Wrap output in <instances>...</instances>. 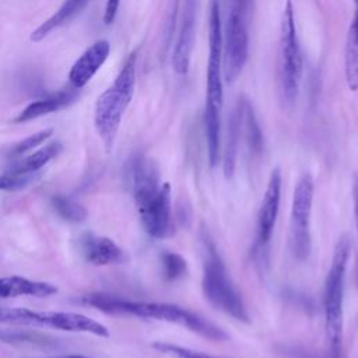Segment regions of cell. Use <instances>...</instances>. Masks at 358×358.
<instances>
[{"mask_svg": "<svg viewBox=\"0 0 358 358\" xmlns=\"http://www.w3.org/2000/svg\"><path fill=\"white\" fill-rule=\"evenodd\" d=\"M32 180V175H13L4 172L0 175V190H20Z\"/></svg>", "mask_w": 358, "mask_h": 358, "instance_id": "obj_25", "label": "cell"}, {"mask_svg": "<svg viewBox=\"0 0 358 358\" xmlns=\"http://www.w3.org/2000/svg\"><path fill=\"white\" fill-rule=\"evenodd\" d=\"M80 248L84 259L94 266L120 264L126 260L123 249L108 236L87 232L80 238Z\"/></svg>", "mask_w": 358, "mask_h": 358, "instance_id": "obj_14", "label": "cell"}, {"mask_svg": "<svg viewBox=\"0 0 358 358\" xmlns=\"http://www.w3.org/2000/svg\"><path fill=\"white\" fill-rule=\"evenodd\" d=\"M302 77V52L295 28L294 8L291 0L285 1L280 21L278 48V88L285 103L296 99Z\"/></svg>", "mask_w": 358, "mask_h": 358, "instance_id": "obj_7", "label": "cell"}, {"mask_svg": "<svg viewBox=\"0 0 358 358\" xmlns=\"http://www.w3.org/2000/svg\"><path fill=\"white\" fill-rule=\"evenodd\" d=\"M222 24L220 0H211L208 22V63L204 103V133L207 154L211 166H215L221 155V110H222Z\"/></svg>", "mask_w": 358, "mask_h": 358, "instance_id": "obj_3", "label": "cell"}, {"mask_svg": "<svg viewBox=\"0 0 358 358\" xmlns=\"http://www.w3.org/2000/svg\"><path fill=\"white\" fill-rule=\"evenodd\" d=\"M354 213H355V221H357V234H358V176L354 180Z\"/></svg>", "mask_w": 358, "mask_h": 358, "instance_id": "obj_27", "label": "cell"}, {"mask_svg": "<svg viewBox=\"0 0 358 358\" xmlns=\"http://www.w3.org/2000/svg\"><path fill=\"white\" fill-rule=\"evenodd\" d=\"M56 358H94V357H85V355H66V357H56Z\"/></svg>", "mask_w": 358, "mask_h": 358, "instance_id": "obj_29", "label": "cell"}, {"mask_svg": "<svg viewBox=\"0 0 358 358\" xmlns=\"http://www.w3.org/2000/svg\"><path fill=\"white\" fill-rule=\"evenodd\" d=\"M345 81L351 91L358 90V0H355L354 17L350 22L344 50Z\"/></svg>", "mask_w": 358, "mask_h": 358, "instance_id": "obj_19", "label": "cell"}, {"mask_svg": "<svg viewBox=\"0 0 358 358\" xmlns=\"http://www.w3.org/2000/svg\"><path fill=\"white\" fill-rule=\"evenodd\" d=\"M63 145L60 141H52L46 144L45 147L36 150L35 152L17 159L15 162H11L6 172L13 173V175H34L38 172L41 168H43L50 159H53L60 151Z\"/></svg>", "mask_w": 358, "mask_h": 358, "instance_id": "obj_18", "label": "cell"}, {"mask_svg": "<svg viewBox=\"0 0 358 358\" xmlns=\"http://www.w3.org/2000/svg\"><path fill=\"white\" fill-rule=\"evenodd\" d=\"M56 292H57V288L49 282L34 281L20 275L0 277V298H15V296L46 298Z\"/></svg>", "mask_w": 358, "mask_h": 358, "instance_id": "obj_16", "label": "cell"}, {"mask_svg": "<svg viewBox=\"0 0 358 358\" xmlns=\"http://www.w3.org/2000/svg\"><path fill=\"white\" fill-rule=\"evenodd\" d=\"M129 179L145 232L155 239L169 236L173 229L171 186L162 183L157 164L147 155H134L129 162Z\"/></svg>", "mask_w": 358, "mask_h": 358, "instance_id": "obj_1", "label": "cell"}, {"mask_svg": "<svg viewBox=\"0 0 358 358\" xmlns=\"http://www.w3.org/2000/svg\"><path fill=\"white\" fill-rule=\"evenodd\" d=\"M162 267L166 280H176L185 274L186 262L182 256L172 252H166L162 255Z\"/></svg>", "mask_w": 358, "mask_h": 358, "instance_id": "obj_23", "label": "cell"}, {"mask_svg": "<svg viewBox=\"0 0 358 358\" xmlns=\"http://www.w3.org/2000/svg\"><path fill=\"white\" fill-rule=\"evenodd\" d=\"M248 11L241 8H229L228 18L222 34V76L224 80L231 84L242 73L249 49L248 27H246Z\"/></svg>", "mask_w": 358, "mask_h": 358, "instance_id": "obj_10", "label": "cell"}, {"mask_svg": "<svg viewBox=\"0 0 358 358\" xmlns=\"http://www.w3.org/2000/svg\"><path fill=\"white\" fill-rule=\"evenodd\" d=\"M90 0H64L63 4L48 18L45 20L35 31L31 34L32 42L43 41L50 32L60 28L62 25L71 21L76 15H78Z\"/></svg>", "mask_w": 358, "mask_h": 358, "instance_id": "obj_17", "label": "cell"}, {"mask_svg": "<svg viewBox=\"0 0 358 358\" xmlns=\"http://www.w3.org/2000/svg\"><path fill=\"white\" fill-rule=\"evenodd\" d=\"M0 322L35 327H50L62 331L91 333L109 337V329L87 315L76 312L32 310L27 308H0Z\"/></svg>", "mask_w": 358, "mask_h": 358, "instance_id": "obj_8", "label": "cell"}, {"mask_svg": "<svg viewBox=\"0 0 358 358\" xmlns=\"http://www.w3.org/2000/svg\"><path fill=\"white\" fill-rule=\"evenodd\" d=\"M281 172L275 168L267 182L260 208L257 213V224H256V242L259 246L264 248L274 231L275 220L280 210V200H281Z\"/></svg>", "mask_w": 358, "mask_h": 358, "instance_id": "obj_12", "label": "cell"}, {"mask_svg": "<svg viewBox=\"0 0 358 358\" xmlns=\"http://www.w3.org/2000/svg\"><path fill=\"white\" fill-rule=\"evenodd\" d=\"M197 3L199 0H185L182 10L179 34L172 53V67L178 76H186L189 71L196 38Z\"/></svg>", "mask_w": 358, "mask_h": 358, "instance_id": "obj_11", "label": "cell"}, {"mask_svg": "<svg viewBox=\"0 0 358 358\" xmlns=\"http://www.w3.org/2000/svg\"><path fill=\"white\" fill-rule=\"evenodd\" d=\"M110 53V43L106 39H99L87 48L74 62L69 71V84L77 90L84 88L98 70L103 66Z\"/></svg>", "mask_w": 358, "mask_h": 358, "instance_id": "obj_13", "label": "cell"}, {"mask_svg": "<svg viewBox=\"0 0 358 358\" xmlns=\"http://www.w3.org/2000/svg\"><path fill=\"white\" fill-rule=\"evenodd\" d=\"M229 3H231L232 8H241V10L248 11L249 0H229Z\"/></svg>", "mask_w": 358, "mask_h": 358, "instance_id": "obj_28", "label": "cell"}, {"mask_svg": "<svg viewBox=\"0 0 358 358\" xmlns=\"http://www.w3.org/2000/svg\"><path fill=\"white\" fill-rule=\"evenodd\" d=\"M313 189V179L309 173L302 175L294 189L288 245L294 257L298 260H305L310 252V213Z\"/></svg>", "mask_w": 358, "mask_h": 358, "instance_id": "obj_9", "label": "cell"}, {"mask_svg": "<svg viewBox=\"0 0 358 358\" xmlns=\"http://www.w3.org/2000/svg\"><path fill=\"white\" fill-rule=\"evenodd\" d=\"M80 95V90L69 85L66 88H62L53 94L45 95L43 98H39L29 105H27L15 117L14 123H25L34 119H38L41 116L57 112L60 109L67 108L71 105Z\"/></svg>", "mask_w": 358, "mask_h": 358, "instance_id": "obj_15", "label": "cell"}, {"mask_svg": "<svg viewBox=\"0 0 358 358\" xmlns=\"http://www.w3.org/2000/svg\"><path fill=\"white\" fill-rule=\"evenodd\" d=\"M83 302L105 313L127 315L143 319H154L175 323L214 341H222L228 338L227 333L222 329L208 322L203 316L193 313L179 305L165 302L131 301L108 294H91L84 296Z\"/></svg>", "mask_w": 358, "mask_h": 358, "instance_id": "obj_2", "label": "cell"}, {"mask_svg": "<svg viewBox=\"0 0 358 358\" xmlns=\"http://www.w3.org/2000/svg\"><path fill=\"white\" fill-rule=\"evenodd\" d=\"M152 347L157 348L158 351L168 354L171 357H175V358H224V357L210 355V354H206L201 351H194V350L180 347L176 344H169V343H155Z\"/></svg>", "mask_w": 358, "mask_h": 358, "instance_id": "obj_24", "label": "cell"}, {"mask_svg": "<svg viewBox=\"0 0 358 358\" xmlns=\"http://www.w3.org/2000/svg\"><path fill=\"white\" fill-rule=\"evenodd\" d=\"M53 210L69 222H81L87 218V208L67 196H53L50 199Z\"/></svg>", "mask_w": 358, "mask_h": 358, "instance_id": "obj_21", "label": "cell"}, {"mask_svg": "<svg viewBox=\"0 0 358 358\" xmlns=\"http://www.w3.org/2000/svg\"><path fill=\"white\" fill-rule=\"evenodd\" d=\"M53 130L52 129H45V130H41L35 134H31L28 137H25L24 140L18 141L10 151V155L11 157H21L22 154L36 148L38 145H41L42 143H45L50 136H52Z\"/></svg>", "mask_w": 358, "mask_h": 358, "instance_id": "obj_22", "label": "cell"}, {"mask_svg": "<svg viewBox=\"0 0 358 358\" xmlns=\"http://www.w3.org/2000/svg\"><path fill=\"white\" fill-rule=\"evenodd\" d=\"M119 6H120V0H106L105 13H103V22L105 24H112L115 21Z\"/></svg>", "mask_w": 358, "mask_h": 358, "instance_id": "obj_26", "label": "cell"}, {"mask_svg": "<svg viewBox=\"0 0 358 358\" xmlns=\"http://www.w3.org/2000/svg\"><path fill=\"white\" fill-rule=\"evenodd\" d=\"M351 243L347 236H341L334 246L333 259L324 281V320L326 331L331 350L338 352L343 334V295L347 262L350 257Z\"/></svg>", "mask_w": 358, "mask_h": 358, "instance_id": "obj_6", "label": "cell"}, {"mask_svg": "<svg viewBox=\"0 0 358 358\" xmlns=\"http://www.w3.org/2000/svg\"><path fill=\"white\" fill-rule=\"evenodd\" d=\"M206 243L201 288L207 301L218 310L239 322H249L243 299L235 287L221 256L211 242Z\"/></svg>", "mask_w": 358, "mask_h": 358, "instance_id": "obj_5", "label": "cell"}, {"mask_svg": "<svg viewBox=\"0 0 358 358\" xmlns=\"http://www.w3.org/2000/svg\"><path fill=\"white\" fill-rule=\"evenodd\" d=\"M241 126H242V106L239 102L228 120L227 144H225V150H224V173L227 178H231L234 173V169H235L236 148H238Z\"/></svg>", "mask_w": 358, "mask_h": 358, "instance_id": "obj_20", "label": "cell"}, {"mask_svg": "<svg viewBox=\"0 0 358 358\" xmlns=\"http://www.w3.org/2000/svg\"><path fill=\"white\" fill-rule=\"evenodd\" d=\"M136 69L137 50H133L123 63L115 81L96 99L94 124L108 152L113 147L122 117L133 99Z\"/></svg>", "mask_w": 358, "mask_h": 358, "instance_id": "obj_4", "label": "cell"}]
</instances>
